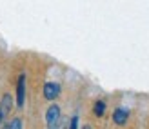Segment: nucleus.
<instances>
[{
	"label": "nucleus",
	"mask_w": 149,
	"mask_h": 129,
	"mask_svg": "<svg viewBox=\"0 0 149 129\" xmlns=\"http://www.w3.org/2000/svg\"><path fill=\"white\" fill-rule=\"evenodd\" d=\"M24 100H26V75L22 73L17 82V105L18 107L24 105Z\"/></svg>",
	"instance_id": "f03ea898"
},
{
	"label": "nucleus",
	"mask_w": 149,
	"mask_h": 129,
	"mask_svg": "<svg viewBox=\"0 0 149 129\" xmlns=\"http://www.w3.org/2000/svg\"><path fill=\"white\" fill-rule=\"evenodd\" d=\"M104 109H106V104H104L102 100H98V102L95 104V115L96 116H102L104 115Z\"/></svg>",
	"instance_id": "0eeeda50"
},
{
	"label": "nucleus",
	"mask_w": 149,
	"mask_h": 129,
	"mask_svg": "<svg viewBox=\"0 0 149 129\" xmlns=\"http://www.w3.org/2000/svg\"><path fill=\"white\" fill-rule=\"evenodd\" d=\"M4 122V115H2V111H0V124Z\"/></svg>",
	"instance_id": "6e6552de"
},
{
	"label": "nucleus",
	"mask_w": 149,
	"mask_h": 129,
	"mask_svg": "<svg viewBox=\"0 0 149 129\" xmlns=\"http://www.w3.org/2000/svg\"><path fill=\"white\" fill-rule=\"evenodd\" d=\"M6 129H22V120H20L18 116H17V118H13L11 122L6 126Z\"/></svg>",
	"instance_id": "423d86ee"
},
{
	"label": "nucleus",
	"mask_w": 149,
	"mask_h": 129,
	"mask_svg": "<svg viewBox=\"0 0 149 129\" xmlns=\"http://www.w3.org/2000/svg\"><path fill=\"white\" fill-rule=\"evenodd\" d=\"M58 95H60V86L56 84V82H47L46 86H44V98L46 100H55V98H58Z\"/></svg>",
	"instance_id": "7ed1b4c3"
},
{
	"label": "nucleus",
	"mask_w": 149,
	"mask_h": 129,
	"mask_svg": "<svg viewBox=\"0 0 149 129\" xmlns=\"http://www.w3.org/2000/svg\"><path fill=\"white\" fill-rule=\"evenodd\" d=\"M82 129H93V127H91V126H87V124H86V126H84V127H82Z\"/></svg>",
	"instance_id": "1a4fd4ad"
},
{
	"label": "nucleus",
	"mask_w": 149,
	"mask_h": 129,
	"mask_svg": "<svg viewBox=\"0 0 149 129\" xmlns=\"http://www.w3.org/2000/svg\"><path fill=\"white\" fill-rule=\"evenodd\" d=\"M11 109H13V98H11L9 93H6V95L2 96V100H0V111H2L4 118L11 113Z\"/></svg>",
	"instance_id": "20e7f679"
},
{
	"label": "nucleus",
	"mask_w": 149,
	"mask_h": 129,
	"mask_svg": "<svg viewBox=\"0 0 149 129\" xmlns=\"http://www.w3.org/2000/svg\"><path fill=\"white\" fill-rule=\"evenodd\" d=\"M60 116H62L60 107H58L56 104L49 105L47 111H46V126H47V129H58V126H60Z\"/></svg>",
	"instance_id": "f257e3e1"
},
{
	"label": "nucleus",
	"mask_w": 149,
	"mask_h": 129,
	"mask_svg": "<svg viewBox=\"0 0 149 129\" xmlns=\"http://www.w3.org/2000/svg\"><path fill=\"white\" fill-rule=\"evenodd\" d=\"M127 116H129L127 109L118 107V109H115V113H113V122H115L116 126H124L125 122H127Z\"/></svg>",
	"instance_id": "39448f33"
}]
</instances>
